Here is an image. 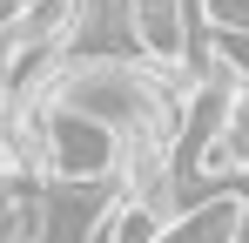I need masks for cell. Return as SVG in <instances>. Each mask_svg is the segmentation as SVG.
Returning a JSON list of instances; mask_svg holds the SVG:
<instances>
[{"mask_svg": "<svg viewBox=\"0 0 249 243\" xmlns=\"http://www.w3.org/2000/svg\"><path fill=\"white\" fill-rule=\"evenodd\" d=\"M135 54L155 68H189V54H196L189 0H135Z\"/></svg>", "mask_w": 249, "mask_h": 243, "instance_id": "6da1fadb", "label": "cell"}, {"mask_svg": "<svg viewBox=\"0 0 249 243\" xmlns=\"http://www.w3.org/2000/svg\"><path fill=\"white\" fill-rule=\"evenodd\" d=\"M182 230L175 216H162L155 202H142V196H122L115 202V216H108V230H101V243H168Z\"/></svg>", "mask_w": 249, "mask_h": 243, "instance_id": "7a4b0ae2", "label": "cell"}, {"mask_svg": "<svg viewBox=\"0 0 249 243\" xmlns=\"http://www.w3.org/2000/svg\"><path fill=\"white\" fill-rule=\"evenodd\" d=\"M196 20L215 40H249V0H196Z\"/></svg>", "mask_w": 249, "mask_h": 243, "instance_id": "3957f363", "label": "cell"}]
</instances>
